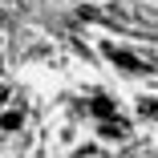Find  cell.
Masks as SVG:
<instances>
[{"label": "cell", "mask_w": 158, "mask_h": 158, "mask_svg": "<svg viewBox=\"0 0 158 158\" xmlns=\"http://www.w3.org/2000/svg\"><path fill=\"white\" fill-rule=\"evenodd\" d=\"M4 102H8V89H4V85H0V110H4Z\"/></svg>", "instance_id": "6"}, {"label": "cell", "mask_w": 158, "mask_h": 158, "mask_svg": "<svg viewBox=\"0 0 158 158\" xmlns=\"http://www.w3.org/2000/svg\"><path fill=\"white\" fill-rule=\"evenodd\" d=\"M0 126H4V130H20V110H8V114H0Z\"/></svg>", "instance_id": "4"}, {"label": "cell", "mask_w": 158, "mask_h": 158, "mask_svg": "<svg viewBox=\"0 0 158 158\" xmlns=\"http://www.w3.org/2000/svg\"><path fill=\"white\" fill-rule=\"evenodd\" d=\"M93 114H98L102 122H106V118H118V114H114V102H110V98H93Z\"/></svg>", "instance_id": "3"}, {"label": "cell", "mask_w": 158, "mask_h": 158, "mask_svg": "<svg viewBox=\"0 0 158 158\" xmlns=\"http://www.w3.org/2000/svg\"><path fill=\"white\" fill-rule=\"evenodd\" d=\"M102 134H106V138H126L130 126H126V118H106V122H102Z\"/></svg>", "instance_id": "1"}, {"label": "cell", "mask_w": 158, "mask_h": 158, "mask_svg": "<svg viewBox=\"0 0 158 158\" xmlns=\"http://www.w3.org/2000/svg\"><path fill=\"white\" fill-rule=\"evenodd\" d=\"M106 53L118 61L122 69H146V61H138V57H130V53H122V49H106Z\"/></svg>", "instance_id": "2"}, {"label": "cell", "mask_w": 158, "mask_h": 158, "mask_svg": "<svg viewBox=\"0 0 158 158\" xmlns=\"http://www.w3.org/2000/svg\"><path fill=\"white\" fill-rule=\"evenodd\" d=\"M138 114L142 118H158V102L150 98V102H138Z\"/></svg>", "instance_id": "5"}]
</instances>
